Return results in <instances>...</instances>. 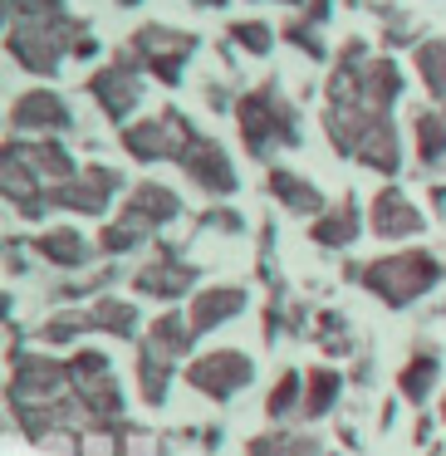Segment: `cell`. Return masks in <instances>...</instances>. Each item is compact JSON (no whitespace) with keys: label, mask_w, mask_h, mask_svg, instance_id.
<instances>
[{"label":"cell","mask_w":446,"mask_h":456,"mask_svg":"<svg viewBox=\"0 0 446 456\" xmlns=\"http://www.w3.org/2000/svg\"><path fill=\"white\" fill-rule=\"evenodd\" d=\"M417 64H422V79L432 84L436 94H446V45H422V50H417Z\"/></svg>","instance_id":"cb8c5ba5"},{"label":"cell","mask_w":446,"mask_h":456,"mask_svg":"<svg viewBox=\"0 0 446 456\" xmlns=\"http://www.w3.org/2000/svg\"><path fill=\"white\" fill-rule=\"evenodd\" d=\"M397 94V64L393 60H363V50L344 54V69L334 74L328 89V133L344 158H358L377 172H397V133H393V109Z\"/></svg>","instance_id":"6da1fadb"},{"label":"cell","mask_w":446,"mask_h":456,"mask_svg":"<svg viewBox=\"0 0 446 456\" xmlns=\"http://www.w3.org/2000/svg\"><path fill=\"white\" fill-rule=\"evenodd\" d=\"M338 393V373H309V387H304V412L319 417Z\"/></svg>","instance_id":"603a6c76"},{"label":"cell","mask_w":446,"mask_h":456,"mask_svg":"<svg viewBox=\"0 0 446 456\" xmlns=\"http://www.w3.org/2000/svg\"><path fill=\"white\" fill-rule=\"evenodd\" d=\"M187 285H191V265H182V260H162V265H152L138 275V289H152V295H162V299H177Z\"/></svg>","instance_id":"e0dca14e"},{"label":"cell","mask_w":446,"mask_h":456,"mask_svg":"<svg viewBox=\"0 0 446 456\" xmlns=\"http://www.w3.org/2000/svg\"><path fill=\"white\" fill-rule=\"evenodd\" d=\"M187 383L201 387L207 397H231L236 387L250 383V358L246 354H231V348L207 354V358H197V363L187 368Z\"/></svg>","instance_id":"52a82bcc"},{"label":"cell","mask_w":446,"mask_h":456,"mask_svg":"<svg viewBox=\"0 0 446 456\" xmlns=\"http://www.w3.org/2000/svg\"><path fill=\"white\" fill-rule=\"evenodd\" d=\"M35 250H40L45 260H54V265H79L84 260V240L74 236V231H50V236L35 240Z\"/></svg>","instance_id":"44dd1931"},{"label":"cell","mask_w":446,"mask_h":456,"mask_svg":"<svg viewBox=\"0 0 446 456\" xmlns=\"http://www.w3.org/2000/svg\"><path fill=\"white\" fill-rule=\"evenodd\" d=\"M432 378H436V358H417V363L402 373V393L412 397V403H422L426 387H432Z\"/></svg>","instance_id":"d4e9b609"},{"label":"cell","mask_w":446,"mask_h":456,"mask_svg":"<svg viewBox=\"0 0 446 456\" xmlns=\"http://www.w3.org/2000/svg\"><path fill=\"white\" fill-rule=\"evenodd\" d=\"M11 123L15 128H69V109L54 94H25V99H15Z\"/></svg>","instance_id":"9a60e30c"},{"label":"cell","mask_w":446,"mask_h":456,"mask_svg":"<svg viewBox=\"0 0 446 456\" xmlns=\"http://www.w3.org/2000/svg\"><path fill=\"white\" fill-rule=\"evenodd\" d=\"M240 133L255 152L265 148H289L295 142V113L280 99L275 89H255L246 103H240Z\"/></svg>","instance_id":"5b68a950"},{"label":"cell","mask_w":446,"mask_h":456,"mask_svg":"<svg viewBox=\"0 0 446 456\" xmlns=\"http://www.w3.org/2000/svg\"><path fill=\"white\" fill-rule=\"evenodd\" d=\"M250 456H314V442H304V436H255L250 442Z\"/></svg>","instance_id":"7402d4cb"},{"label":"cell","mask_w":446,"mask_h":456,"mask_svg":"<svg viewBox=\"0 0 446 456\" xmlns=\"http://www.w3.org/2000/svg\"><path fill=\"white\" fill-rule=\"evenodd\" d=\"M436 275H442V270H436V260L426 256V250H407V256H393V260H373V265L363 270V285L373 289V295H383L387 305H407V299H417Z\"/></svg>","instance_id":"3957f363"},{"label":"cell","mask_w":446,"mask_h":456,"mask_svg":"<svg viewBox=\"0 0 446 456\" xmlns=\"http://www.w3.org/2000/svg\"><path fill=\"white\" fill-rule=\"evenodd\" d=\"M5 20H11V50L25 69L54 74L64 50H93V40H74V25L60 0H5Z\"/></svg>","instance_id":"7a4b0ae2"},{"label":"cell","mask_w":446,"mask_h":456,"mask_svg":"<svg viewBox=\"0 0 446 456\" xmlns=\"http://www.w3.org/2000/svg\"><path fill=\"white\" fill-rule=\"evenodd\" d=\"M295 393H299V378L295 373H285V378H280V387H275V393H270V417H280V412H285V407L289 403H295Z\"/></svg>","instance_id":"484cf974"},{"label":"cell","mask_w":446,"mask_h":456,"mask_svg":"<svg viewBox=\"0 0 446 456\" xmlns=\"http://www.w3.org/2000/svg\"><path fill=\"white\" fill-rule=\"evenodd\" d=\"M93 94H99L109 118H123V113L138 103V64H113V69H103L99 79H93Z\"/></svg>","instance_id":"9c48e42d"},{"label":"cell","mask_w":446,"mask_h":456,"mask_svg":"<svg viewBox=\"0 0 446 456\" xmlns=\"http://www.w3.org/2000/svg\"><path fill=\"white\" fill-rule=\"evenodd\" d=\"M353 231H358L353 201H338L324 221H314V240H319V246H344V240H353Z\"/></svg>","instance_id":"d6986e66"},{"label":"cell","mask_w":446,"mask_h":456,"mask_svg":"<svg viewBox=\"0 0 446 456\" xmlns=\"http://www.w3.org/2000/svg\"><path fill=\"white\" fill-rule=\"evenodd\" d=\"M240 305H246V295H240V289H207L201 299H191V314H187L191 334H207L211 324H221L226 314H236Z\"/></svg>","instance_id":"2e32d148"},{"label":"cell","mask_w":446,"mask_h":456,"mask_svg":"<svg viewBox=\"0 0 446 456\" xmlns=\"http://www.w3.org/2000/svg\"><path fill=\"white\" fill-rule=\"evenodd\" d=\"M113 182H118V177H113L109 167H89V172H84V182L50 191V201H54V207H74V211H103V201H109Z\"/></svg>","instance_id":"4fadbf2b"},{"label":"cell","mask_w":446,"mask_h":456,"mask_svg":"<svg viewBox=\"0 0 446 456\" xmlns=\"http://www.w3.org/2000/svg\"><path fill=\"white\" fill-rule=\"evenodd\" d=\"M231 35H236L240 45H246V50H270V30H260V25H231Z\"/></svg>","instance_id":"4316f807"},{"label":"cell","mask_w":446,"mask_h":456,"mask_svg":"<svg viewBox=\"0 0 446 456\" xmlns=\"http://www.w3.org/2000/svg\"><path fill=\"white\" fill-rule=\"evenodd\" d=\"M373 231L377 236H412V231H422V211H417L397 187H387V191H377V201H373Z\"/></svg>","instance_id":"30bf717a"},{"label":"cell","mask_w":446,"mask_h":456,"mask_svg":"<svg viewBox=\"0 0 446 456\" xmlns=\"http://www.w3.org/2000/svg\"><path fill=\"white\" fill-rule=\"evenodd\" d=\"M123 142H128V152H133V158H142V162H152V158L187 162V152L197 148V133H191L177 113H162V118H152V123L128 128V133H123Z\"/></svg>","instance_id":"8992f818"},{"label":"cell","mask_w":446,"mask_h":456,"mask_svg":"<svg viewBox=\"0 0 446 456\" xmlns=\"http://www.w3.org/2000/svg\"><path fill=\"white\" fill-rule=\"evenodd\" d=\"M417 148H422V162H436L446 152V109H426L417 118Z\"/></svg>","instance_id":"ffe728a7"},{"label":"cell","mask_w":446,"mask_h":456,"mask_svg":"<svg viewBox=\"0 0 446 456\" xmlns=\"http://www.w3.org/2000/svg\"><path fill=\"white\" fill-rule=\"evenodd\" d=\"M187 348H191V324L182 314H162L152 324L148 344H142V397L148 403H162V393H167V368Z\"/></svg>","instance_id":"277c9868"},{"label":"cell","mask_w":446,"mask_h":456,"mask_svg":"<svg viewBox=\"0 0 446 456\" xmlns=\"http://www.w3.org/2000/svg\"><path fill=\"white\" fill-rule=\"evenodd\" d=\"M270 191H275V197L285 201L289 211H304V216L324 207V201H319V191L309 187L304 177H295V172H270Z\"/></svg>","instance_id":"ac0fdd59"},{"label":"cell","mask_w":446,"mask_h":456,"mask_svg":"<svg viewBox=\"0 0 446 456\" xmlns=\"http://www.w3.org/2000/svg\"><path fill=\"white\" fill-rule=\"evenodd\" d=\"M167 216H177V197L167 187H138L128 197V207H123V226H133V231H148Z\"/></svg>","instance_id":"5bb4252c"},{"label":"cell","mask_w":446,"mask_h":456,"mask_svg":"<svg viewBox=\"0 0 446 456\" xmlns=\"http://www.w3.org/2000/svg\"><path fill=\"white\" fill-rule=\"evenodd\" d=\"M138 54H142V64H148V69H158L162 79L172 84V79H177V64L191 54V35L152 25V30H142V35H138Z\"/></svg>","instance_id":"ba28073f"},{"label":"cell","mask_w":446,"mask_h":456,"mask_svg":"<svg viewBox=\"0 0 446 456\" xmlns=\"http://www.w3.org/2000/svg\"><path fill=\"white\" fill-rule=\"evenodd\" d=\"M133 324H138V314H133V305H99L93 314H69V319H54L45 334L50 338H64V334H79V329H118V334H133Z\"/></svg>","instance_id":"8fae6325"},{"label":"cell","mask_w":446,"mask_h":456,"mask_svg":"<svg viewBox=\"0 0 446 456\" xmlns=\"http://www.w3.org/2000/svg\"><path fill=\"white\" fill-rule=\"evenodd\" d=\"M182 167H187L207 191H231V187H236V172H231L226 152H221L216 142H207V138H197V148L187 152V162H182Z\"/></svg>","instance_id":"7c38bea8"}]
</instances>
